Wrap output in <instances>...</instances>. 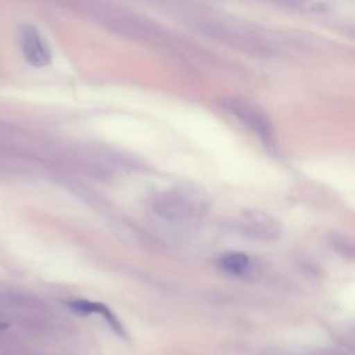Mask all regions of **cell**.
<instances>
[{
    "instance_id": "cell-1",
    "label": "cell",
    "mask_w": 355,
    "mask_h": 355,
    "mask_svg": "<svg viewBox=\"0 0 355 355\" xmlns=\"http://www.w3.org/2000/svg\"><path fill=\"white\" fill-rule=\"evenodd\" d=\"M230 111L236 114L243 123H245L262 141L265 148L270 153L276 151V140L269 118L255 105L245 101H230Z\"/></svg>"
},
{
    "instance_id": "cell-4",
    "label": "cell",
    "mask_w": 355,
    "mask_h": 355,
    "mask_svg": "<svg viewBox=\"0 0 355 355\" xmlns=\"http://www.w3.org/2000/svg\"><path fill=\"white\" fill-rule=\"evenodd\" d=\"M69 308L73 309L78 313L82 315H90V313H98L101 315V318L110 324V327L119 336L126 337V333L123 330V326L121 324V322L118 320V318L104 305L100 302H93V301H87V300H75L68 302Z\"/></svg>"
},
{
    "instance_id": "cell-7",
    "label": "cell",
    "mask_w": 355,
    "mask_h": 355,
    "mask_svg": "<svg viewBox=\"0 0 355 355\" xmlns=\"http://www.w3.org/2000/svg\"><path fill=\"white\" fill-rule=\"evenodd\" d=\"M329 243L338 255L355 262V239L340 233H331L329 236Z\"/></svg>"
},
{
    "instance_id": "cell-2",
    "label": "cell",
    "mask_w": 355,
    "mask_h": 355,
    "mask_svg": "<svg viewBox=\"0 0 355 355\" xmlns=\"http://www.w3.org/2000/svg\"><path fill=\"white\" fill-rule=\"evenodd\" d=\"M21 53L28 64L35 68H44L51 62V50L46 39L32 25H21L18 29Z\"/></svg>"
},
{
    "instance_id": "cell-5",
    "label": "cell",
    "mask_w": 355,
    "mask_h": 355,
    "mask_svg": "<svg viewBox=\"0 0 355 355\" xmlns=\"http://www.w3.org/2000/svg\"><path fill=\"white\" fill-rule=\"evenodd\" d=\"M158 214L168 220H183L193 212V204L187 202L182 197H166L159 201Z\"/></svg>"
},
{
    "instance_id": "cell-3",
    "label": "cell",
    "mask_w": 355,
    "mask_h": 355,
    "mask_svg": "<svg viewBox=\"0 0 355 355\" xmlns=\"http://www.w3.org/2000/svg\"><path fill=\"white\" fill-rule=\"evenodd\" d=\"M243 234L261 241H275L280 237L282 226L279 220L263 211H247L243 214L240 225Z\"/></svg>"
},
{
    "instance_id": "cell-6",
    "label": "cell",
    "mask_w": 355,
    "mask_h": 355,
    "mask_svg": "<svg viewBox=\"0 0 355 355\" xmlns=\"http://www.w3.org/2000/svg\"><path fill=\"white\" fill-rule=\"evenodd\" d=\"M219 268L232 276L243 277L252 269V259L243 252H226L219 258Z\"/></svg>"
}]
</instances>
